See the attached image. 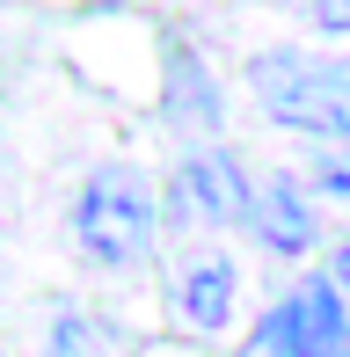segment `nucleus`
I'll return each mask as SVG.
<instances>
[{
	"label": "nucleus",
	"mask_w": 350,
	"mask_h": 357,
	"mask_svg": "<svg viewBox=\"0 0 350 357\" xmlns=\"http://www.w3.org/2000/svg\"><path fill=\"white\" fill-rule=\"evenodd\" d=\"M256 357H350V306L336 278H299L256 321Z\"/></svg>",
	"instance_id": "nucleus-3"
},
{
	"label": "nucleus",
	"mask_w": 350,
	"mask_h": 357,
	"mask_svg": "<svg viewBox=\"0 0 350 357\" xmlns=\"http://www.w3.org/2000/svg\"><path fill=\"white\" fill-rule=\"evenodd\" d=\"M307 190H314L321 204H343V212H350V146H321V153H314Z\"/></svg>",
	"instance_id": "nucleus-9"
},
{
	"label": "nucleus",
	"mask_w": 350,
	"mask_h": 357,
	"mask_svg": "<svg viewBox=\"0 0 350 357\" xmlns=\"http://www.w3.org/2000/svg\"><path fill=\"white\" fill-rule=\"evenodd\" d=\"M328 278H336V291H343V306H350V234L336 241V255H328Z\"/></svg>",
	"instance_id": "nucleus-11"
},
{
	"label": "nucleus",
	"mask_w": 350,
	"mask_h": 357,
	"mask_svg": "<svg viewBox=\"0 0 350 357\" xmlns=\"http://www.w3.org/2000/svg\"><path fill=\"white\" fill-rule=\"evenodd\" d=\"M314 29H328V37H350V0H307Z\"/></svg>",
	"instance_id": "nucleus-10"
},
{
	"label": "nucleus",
	"mask_w": 350,
	"mask_h": 357,
	"mask_svg": "<svg viewBox=\"0 0 350 357\" xmlns=\"http://www.w3.org/2000/svg\"><path fill=\"white\" fill-rule=\"evenodd\" d=\"M168 197H175V212H190L197 226H248L256 183H248L241 153H227V146H190Z\"/></svg>",
	"instance_id": "nucleus-4"
},
{
	"label": "nucleus",
	"mask_w": 350,
	"mask_h": 357,
	"mask_svg": "<svg viewBox=\"0 0 350 357\" xmlns=\"http://www.w3.org/2000/svg\"><path fill=\"white\" fill-rule=\"evenodd\" d=\"M248 95L277 132L314 146H350V52H307V44H270L248 59Z\"/></svg>",
	"instance_id": "nucleus-1"
},
{
	"label": "nucleus",
	"mask_w": 350,
	"mask_h": 357,
	"mask_svg": "<svg viewBox=\"0 0 350 357\" xmlns=\"http://www.w3.org/2000/svg\"><path fill=\"white\" fill-rule=\"evenodd\" d=\"M168 306H175L183 328L227 335L234 328V306H241V270H234V255H219V248L190 255V263L175 270V284H168Z\"/></svg>",
	"instance_id": "nucleus-5"
},
{
	"label": "nucleus",
	"mask_w": 350,
	"mask_h": 357,
	"mask_svg": "<svg viewBox=\"0 0 350 357\" xmlns=\"http://www.w3.org/2000/svg\"><path fill=\"white\" fill-rule=\"evenodd\" d=\"M248 234L270 255H314L321 248V219H314V190L299 175H263L248 197Z\"/></svg>",
	"instance_id": "nucleus-6"
},
{
	"label": "nucleus",
	"mask_w": 350,
	"mask_h": 357,
	"mask_svg": "<svg viewBox=\"0 0 350 357\" xmlns=\"http://www.w3.org/2000/svg\"><path fill=\"white\" fill-rule=\"evenodd\" d=\"M153 190L139 168H124V160H102V168L81 183V197H73V248H81V263L95 270H132L146 263L153 248Z\"/></svg>",
	"instance_id": "nucleus-2"
},
{
	"label": "nucleus",
	"mask_w": 350,
	"mask_h": 357,
	"mask_svg": "<svg viewBox=\"0 0 350 357\" xmlns=\"http://www.w3.org/2000/svg\"><path fill=\"white\" fill-rule=\"evenodd\" d=\"M161 109H168V124H183V132H197L212 146V132H219V80H212V66L197 59L190 37H161Z\"/></svg>",
	"instance_id": "nucleus-7"
},
{
	"label": "nucleus",
	"mask_w": 350,
	"mask_h": 357,
	"mask_svg": "<svg viewBox=\"0 0 350 357\" xmlns=\"http://www.w3.org/2000/svg\"><path fill=\"white\" fill-rule=\"evenodd\" d=\"M37 357H102V328H95L88 314H52V328H44V350Z\"/></svg>",
	"instance_id": "nucleus-8"
}]
</instances>
